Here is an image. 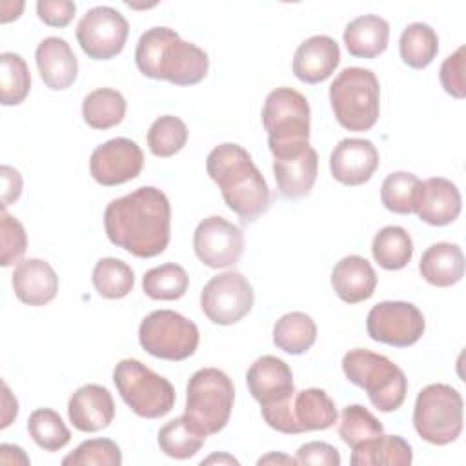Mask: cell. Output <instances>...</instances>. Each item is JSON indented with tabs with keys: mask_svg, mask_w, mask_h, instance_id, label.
<instances>
[{
	"mask_svg": "<svg viewBox=\"0 0 466 466\" xmlns=\"http://www.w3.org/2000/svg\"><path fill=\"white\" fill-rule=\"evenodd\" d=\"M107 238L138 258L160 255L171 237V206L164 191L142 186L111 200L104 211Z\"/></svg>",
	"mask_w": 466,
	"mask_h": 466,
	"instance_id": "obj_1",
	"label": "cell"
},
{
	"mask_svg": "<svg viewBox=\"0 0 466 466\" xmlns=\"http://www.w3.org/2000/svg\"><path fill=\"white\" fill-rule=\"evenodd\" d=\"M206 169L218 186L226 206L237 213L242 224H251L268 211L269 187L242 146L233 142L217 146L206 158Z\"/></svg>",
	"mask_w": 466,
	"mask_h": 466,
	"instance_id": "obj_2",
	"label": "cell"
},
{
	"mask_svg": "<svg viewBox=\"0 0 466 466\" xmlns=\"http://www.w3.org/2000/svg\"><path fill=\"white\" fill-rule=\"evenodd\" d=\"M138 71L153 80L175 86H195L208 75L209 58L204 49L186 42L175 29L151 27L140 35L135 47Z\"/></svg>",
	"mask_w": 466,
	"mask_h": 466,
	"instance_id": "obj_3",
	"label": "cell"
},
{
	"mask_svg": "<svg viewBox=\"0 0 466 466\" xmlns=\"http://www.w3.org/2000/svg\"><path fill=\"white\" fill-rule=\"evenodd\" d=\"M309 104L293 87L273 89L262 107V124L273 158H286L309 147Z\"/></svg>",
	"mask_w": 466,
	"mask_h": 466,
	"instance_id": "obj_4",
	"label": "cell"
},
{
	"mask_svg": "<svg viewBox=\"0 0 466 466\" xmlns=\"http://www.w3.org/2000/svg\"><path fill=\"white\" fill-rule=\"evenodd\" d=\"M342 371L351 384L368 393L370 402L379 411L390 413L402 406L408 391V379L388 357L355 348L342 357Z\"/></svg>",
	"mask_w": 466,
	"mask_h": 466,
	"instance_id": "obj_5",
	"label": "cell"
},
{
	"mask_svg": "<svg viewBox=\"0 0 466 466\" xmlns=\"http://www.w3.org/2000/svg\"><path fill=\"white\" fill-rule=\"evenodd\" d=\"M235 402L231 379L218 368L195 371L186 388L184 417L204 437L226 428Z\"/></svg>",
	"mask_w": 466,
	"mask_h": 466,
	"instance_id": "obj_6",
	"label": "cell"
},
{
	"mask_svg": "<svg viewBox=\"0 0 466 466\" xmlns=\"http://www.w3.org/2000/svg\"><path fill=\"white\" fill-rule=\"evenodd\" d=\"M329 102L344 129H371L380 111V86L375 73L364 67L342 69L329 86Z\"/></svg>",
	"mask_w": 466,
	"mask_h": 466,
	"instance_id": "obj_7",
	"label": "cell"
},
{
	"mask_svg": "<svg viewBox=\"0 0 466 466\" xmlns=\"http://www.w3.org/2000/svg\"><path fill=\"white\" fill-rule=\"evenodd\" d=\"M113 382L131 411L144 419L167 415L175 406L173 384L137 359H124L113 370Z\"/></svg>",
	"mask_w": 466,
	"mask_h": 466,
	"instance_id": "obj_8",
	"label": "cell"
},
{
	"mask_svg": "<svg viewBox=\"0 0 466 466\" xmlns=\"http://www.w3.org/2000/svg\"><path fill=\"white\" fill-rule=\"evenodd\" d=\"M464 402L461 393L450 384H430L415 399L413 426L420 439L430 444L444 446L462 431Z\"/></svg>",
	"mask_w": 466,
	"mask_h": 466,
	"instance_id": "obj_9",
	"label": "cell"
},
{
	"mask_svg": "<svg viewBox=\"0 0 466 466\" xmlns=\"http://www.w3.org/2000/svg\"><path fill=\"white\" fill-rule=\"evenodd\" d=\"M200 333L193 320L173 311L157 309L142 319L138 328L140 346L164 360H184L198 348Z\"/></svg>",
	"mask_w": 466,
	"mask_h": 466,
	"instance_id": "obj_10",
	"label": "cell"
},
{
	"mask_svg": "<svg viewBox=\"0 0 466 466\" xmlns=\"http://www.w3.org/2000/svg\"><path fill=\"white\" fill-rule=\"evenodd\" d=\"M339 419L335 402L320 388L295 391L286 408L264 417L266 424L286 435L331 428Z\"/></svg>",
	"mask_w": 466,
	"mask_h": 466,
	"instance_id": "obj_11",
	"label": "cell"
},
{
	"mask_svg": "<svg viewBox=\"0 0 466 466\" xmlns=\"http://www.w3.org/2000/svg\"><path fill=\"white\" fill-rule=\"evenodd\" d=\"M253 288L240 271H224L211 277L202 293L200 308L204 315L220 326H231L244 319L253 308Z\"/></svg>",
	"mask_w": 466,
	"mask_h": 466,
	"instance_id": "obj_12",
	"label": "cell"
},
{
	"mask_svg": "<svg viewBox=\"0 0 466 466\" xmlns=\"http://www.w3.org/2000/svg\"><path fill=\"white\" fill-rule=\"evenodd\" d=\"M366 329L377 342L408 348L419 342L426 329V320L422 311L411 302L384 300L370 309Z\"/></svg>",
	"mask_w": 466,
	"mask_h": 466,
	"instance_id": "obj_13",
	"label": "cell"
},
{
	"mask_svg": "<svg viewBox=\"0 0 466 466\" xmlns=\"http://www.w3.org/2000/svg\"><path fill=\"white\" fill-rule=\"evenodd\" d=\"M129 24L120 11L109 5L91 7L76 25V40L93 60H109L122 53Z\"/></svg>",
	"mask_w": 466,
	"mask_h": 466,
	"instance_id": "obj_14",
	"label": "cell"
},
{
	"mask_svg": "<svg viewBox=\"0 0 466 466\" xmlns=\"http://www.w3.org/2000/svg\"><path fill=\"white\" fill-rule=\"evenodd\" d=\"M193 249L204 266L229 268L244 251V233L224 217L211 215L198 222L193 233Z\"/></svg>",
	"mask_w": 466,
	"mask_h": 466,
	"instance_id": "obj_15",
	"label": "cell"
},
{
	"mask_svg": "<svg viewBox=\"0 0 466 466\" xmlns=\"http://www.w3.org/2000/svg\"><path fill=\"white\" fill-rule=\"evenodd\" d=\"M144 166L140 146L126 137L111 138L96 146L89 158V171L102 186H120L137 178Z\"/></svg>",
	"mask_w": 466,
	"mask_h": 466,
	"instance_id": "obj_16",
	"label": "cell"
},
{
	"mask_svg": "<svg viewBox=\"0 0 466 466\" xmlns=\"http://www.w3.org/2000/svg\"><path fill=\"white\" fill-rule=\"evenodd\" d=\"M248 390L260 404V411H275L284 408L295 393L291 368L279 357H258L246 373Z\"/></svg>",
	"mask_w": 466,
	"mask_h": 466,
	"instance_id": "obj_17",
	"label": "cell"
},
{
	"mask_svg": "<svg viewBox=\"0 0 466 466\" xmlns=\"http://www.w3.org/2000/svg\"><path fill=\"white\" fill-rule=\"evenodd\" d=\"M379 167V151L371 140L342 138L329 155V169L344 186L368 182Z\"/></svg>",
	"mask_w": 466,
	"mask_h": 466,
	"instance_id": "obj_18",
	"label": "cell"
},
{
	"mask_svg": "<svg viewBox=\"0 0 466 466\" xmlns=\"http://www.w3.org/2000/svg\"><path fill=\"white\" fill-rule=\"evenodd\" d=\"M67 415L78 431L95 433L113 422L115 402L106 386L86 384L71 395L67 402Z\"/></svg>",
	"mask_w": 466,
	"mask_h": 466,
	"instance_id": "obj_19",
	"label": "cell"
},
{
	"mask_svg": "<svg viewBox=\"0 0 466 466\" xmlns=\"http://www.w3.org/2000/svg\"><path fill=\"white\" fill-rule=\"evenodd\" d=\"M462 209V198L457 186L444 177H431L420 182L415 213L430 226L451 224Z\"/></svg>",
	"mask_w": 466,
	"mask_h": 466,
	"instance_id": "obj_20",
	"label": "cell"
},
{
	"mask_svg": "<svg viewBox=\"0 0 466 466\" xmlns=\"http://www.w3.org/2000/svg\"><path fill=\"white\" fill-rule=\"evenodd\" d=\"M339 62V44L328 35H315L297 47L293 56V73L300 82L319 84L331 76Z\"/></svg>",
	"mask_w": 466,
	"mask_h": 466,
	"instance_id": "obj_21",
	"label": "cell"
},
{
	"mask_svg": "<svg viewBox=\"0 0 466 466\" xmlns=\"http://www.w3.org/2000/svg\"><path fill=\"white\" fill-rule=\"evenodd\" d=\"M36 67L42 82L55 91L73 86L78 75V62L71 46L60 36L44 38L35 51Z\"/></svg>",
	"mask_w": 466,
	"mask_h": 466,
	"instance_id": "obj_22",
	"label": "cell"
},
{
	"mask_svg": "<svg viewBox=\"0 0 466 466\" xmlns=\"http://www.w3.org/2000/svg\"><path fill=\"white\" fill-rule=\"evenodd\" d=\"M15 295L27 306H44L56 297L58 277L49 262L42 258L20 260L11 279Z\"/></svg>",
	"mask_w": 466,
	"mask_h": 466,
	"instance_id": "obj_23",
	"label": "cell"
},
{
	"mask_svg": "<svg viewBox=\"0 0 466 466\" xmlns=\"http://www.w3.org/2000/svg\"><path fill=\"white\" fill-rule=\"evenodd\" d=\"M331 286L342 302L357 304L375 293L377 273L364 257L348 255L333 266Z\"/></svg>",
	"mask_w": 466,
	"mask_h": 466,
	"instance_id": "obj_24",
	"label": "cell"
},
{
	"mask_svg": "<svg viewBox=\"0 0 466 466\" xmlns=\"http://www.w3.org/2000/svg\"><path fill=\"white\" fill-rule=\"evenodd\" d=\"M273 173L280 197L300 198L311 191L317 180L319 155L309 146L299 155L273 158Z\"/></svg>",
	"mask_w": 466,
	"mask_h": 466,
	"instance_id": "obj_25",
	"label": "cell"
},
{
	"mask_svg": "<svg viewBox=\"0 0 466 466\" xmlns=\"http://www.w3.org/2000/svg\"><path fill=\"white\" fill-rule=\"evenodd\" d=\"M419 271L422 279L437 288H450L464 277V255L457 244H431L420 257Z\"/></svg>",
	"mask_w": 466,
	"mask_h": 466,
	"instance_id": "obj_26",
	"label": "cell"
},
{
	"mask_svg": "<svg viewBox=\"0 0 466 466\" xmlns=\"http://www.w3.org/2000/svg\"><path fill=\"white\" fill-rule=\"evenodd\" d=\"M390 40V24L379 15L353 18L344 29V44L351 56L375 58L382 55Z\"/></svg>",
	"mask_w": 466,
	"mask_h": 466,
	"instance_id": "obj_27",
	"label": "cell"
},
{
	"mask_svg": "<svg viewBox=\"0 0 466 466\" xmlns=\"http://www.w3.org/2000/svg\"><path fill=\"white\" fill-rule=\"evenodd\" d=\"M413 461V451L408 441L400 435H377L353 448L350 462L353 466H371V464H390V466H408Z\"/></svg>",
	"mask_w": 466,
	"mask_h": 466,
	"instance_id": "obj_28",
	"label": "cell"
},
{
	"mask_svg": "<svg viewBox=\"0 0 466 466\" xmlns=\"http://www.w3.org/2000/svg\"><path fill=\"white\" fill-rule=\"evenodd\" d=\"M317 340L315 320L302 311L282 315L273 326V342L279 350L289 355L306 353Z\"/></svg>",
	"mask_w": 466,
	"mask_h": 466,
	"instance_id": "obj_29",
	"label": "cell"
},
{
	"mask_svg": "<svg viewBox=\"0 0 466 466\" xmlns=\"http://www.w3.org/2000/svg\"><path fill=\"white\" fill-rule=\"evenodd\" d=\"M371 255L375 262L384 269H402L413 257V240L404 228L386 226L375 233L371 242Z\"/></svg>",
	"mask_w": 466,
	"mask_h": 466,
	"instance_id": "obj_30",
	"label": "cell"
},
{
	"mask_svg": "<svg viewBox=\"0 0 466 466\" xmlns=\"http://www.w3.org/2000/svg\"><path fill=\"white\" fill-rule=\"evenodd\" d=\"M126 107L127 104L120 91L98 87L84 98L82 116L84 122L93 129H109L124 120Z\"/></svg>",
	"mask_w": 466,
	"mask_h": 466,
	"instance_id": "obj_31",
	"label": "cell"
},
{
	"mask_svg": "<svg viewBox=\"0 0 466 466\" xmlns=\"http://www.w3.org/2000/svg\"><path fill=\"white\" fill-rule=\"evenodd\" d=\"M399 53L406 66L413 69H424L439 53V36L431 25L424 22H413L404 27L399 38Z\"/></svg>",
	"mask_w": 466,
	"mask_h": 466,
	"instance_id": "obj_32",
	"label": "cell"
},
{
	"mask_svg": "<svg viewBox=\"0 0 466 466\" xmlns=\"http://www.w3.org/2000/svg\"><path fill=\"white\" fill-rule=\"evenodd\" d=\"M189 277L180 264L166 262L151 268L142 277V289L153 300H177L186 295Z\"/></svg>",
	"mask_w": 466,
	"mask_h": 466,
	"instance_id": "obj_33",
	"label": "cell"
},
{
	"mask_svg": "<svg viewBox=\"0 0 466 466\" xmlns=\"http://www.w3.org/2000/svg\"><path fill=\"white\" fill-rule=\"evenodd\" d=\"M206 437L198 433L182 415L158 430V446L171 459H189L200 451Z\"/></svg>",
	"mask_w": 466,
	"mask_h": 466,
	"instance_id": "obj_34",
	"label": "cell"
},
{
	"mask_svg": "<svg viewBox=\"0 0 466 466\" xmlns=\"http://www.w3.org/2000/svg\"><path fill=\"white\" fill-rule=\"evenodd\" d=\"M91 280L100 297L115 300L126 297L133 289L135 273L124 260L106 257L95 264Z\"/></svg>",
	"mask_w": 466,
	"mask_h": 466,
	"instance_id": "obj_35",
	"label": "cell"
},
{
	"mask_svg": "<svg viewBox=\"0 0 466 466\" xmlns=\"http://www.w3.org/2000/svg\"><path fill=\"white\" fill-rule=\"evenodd\" d=\"M31 89V75L25 60L18 53L0 55V100L4 106H18Z\"/></svg>",
	"mask_w": 466,
	"mask_h": 466,
	"instance_id": "obj_36",
	"label": "cell"
},
{
	"mask_svg": "<svg viewBox=\"0 0 466 466\" xmlns=\"http://www.w3.org/2000/svg\"><path fill=\"white\" fill-rule=\"evenodd\" d=\"M420 182L422 180H419L417 175L408 171L390 173L380 186V200L384 208L399 215L415 213Z\"/></svg>",
	"mask_w": 466,
	"mask_h": 466,
	"instance_id": "obj_37",
	"label": "cell"
},
{
	"mask_svg": "<svg viewBox=\"0 0 466 466\" xmlns=\"http://www.w3.org/2000/svg\"><path fill=\"white\" fill-rule=\"evenodd\" d=\"M27 431L36 446L46 451H58L71 441V431L62 417L51 408H38L31 411Z\"/></svg>",
	"mask_w": 466,
	"mask_h": 466,
	"instance_id": "obj_38",
	"label": "cell"
},
{
	"mask_svg": "<svg viewBox=\"0 0 466 466\" xmlns=\"http://www.w3.org/2000/svg\"><path fill=\"white\" fill-rule=\"evenodd\" d=\"M384 433L382 422L364 406L351 404L340 413L339 437L353 450L360 442Z\"/></svg>",
	"mask_w": 466,
	"mask_h": 466,
	"instance_id": "obj_39",
	"label": "cell"
},
{
	"mask_svg": "<svg viewBox=\"0 0 466 466\" xmlns=\"http://www.w3.org/2000/svg\"><path fill=\"white\" fill-rule=\"evenodd\" d=\"M147 146L155 157H173L187 142V126L173 115L158 116L147 131Z\"/></svg>",
	"mask_w": 466,
	"mask_h": 466,
	"instance_id": "obj_40",
	"label": "cell"
},
{
	"mask_svg": "<svg viewBox=\"0 0 466 466\" xmlns=\"http://www.w3.org/2000/svg\"><path fill=\"white\" fill-rule=\"evenodd\" d=\"M64 466H120L122 451L111 439H87L62 459Z\"/></svg>",
	"mask_w": 466,
	"mask_h": 466,
	"instance_id": "obj_41",
	"label": "cell"
},
{
	"mask_svg": "<svg viewBox=\"0 0 466 466\" xmlns=\"http://www.w3.org/2000/svg\"><path fill=\"white\" fill-rule=\"evenodd\" d=\"M0 231H2V253L0 264L4 268L18 262L27 248V235L18 218L9 215L5 208L0 211Z\"/></svg>",
	"mask_w": 466,
	"mask_h": 466,
	"instance_id": "obj_42",
	"label": "cell"
},
{
	"mask_svg": "<svg viewBox=\"0 0 466 466\" xmlns=\"http://www.w3.org/2000/svg\"><path fill=\"white\" fill-rule=\"evenodd\" d=\"M441 84L448 95L453 98L466 96V80H464V46L457 47L450 56L444 58L439 71Z\"/></svg>",
	"mask_w": 466,
	"mask_h": 466,
	"instance_id": "obj_43",
	"label": "cell"
},
{
	"mask_svg": "<svg viewBox=\"0 0 466 466\" xmlns=\"http://www.w3.org/2000/svg\"><path fill=\"white\" fill-rule=\"evenodd\" d=\"M76 5L71 0H38V18L51 27H66L75 16Z\"/></svg>",
	"mask_w": 466,
	"mask_h": 466,
	"instance_id": "obj_44",
	"label": "cell"
},
{
	"mask_svg": "<svg viewBox=\"0 0 466 466\" xmlns=\"http://www.w3.org/2000/svg\"><path fill=\"white\" fill-rule=\"evenodd\" d=\"M297 464H320V466H339V450L328 442L311 441L297 450Z\"/></svg>",
	"mask_w": 466,
	"mask_h": 466,
	"instance_id": "obj_45",
	"label": "cell"
},
{
	"mask_svg": "<svg viewBox=\"0 0 466 466\" xmlns=\"http://www.w3.org/2000/svg\"><path fill=\"white\" fill-rule=\"evenodd\" d=\"M0 177H2V208H7L9 204L16 202L22 193V175L11 166H2Z\"/></svg>",
	"mask_w": 466,
	"mask_h": 466,
	"instance_id": "obj_46",
	"label": "cell"
},
{
	"mask_svg": "<svg viewBox=\"0 0 466 466\" xmlns=\"http://www.w3.org/2000/svg\"><path fill=\"white\" fill-rule=\"evenodd\" d=\"M2 391H4V395H2L4 413H2V424H0V428H7V426L11 424V420H13V419L16 417V413H18V402H16V399L11 395V391H9V388H7L5 382H2Z\"/></svg>",
	"mask_w": 466,
	"mask_h": 466,
	"instance_id": "obj_47",
	"label": "cell"
},
{
	"mask_svg": "<svg viewBox=\"0 0 466 466\" xmlns=\"http://www.w3.org/2000/svg\"><path fill=\"white\" fill-rule=\"evenodd\" d=\"M0 451H7L11 453V464H29V457L24 453V450L20 446H13V444H2Z\"/></svg>",
	"mask_w": 466,
	"mask_h": 466,
	"instance_id": "obj_48",
	"label": "cell"
},
{
	"mask_svg": "<svg viewBox=\"0 0 466 466\" xmlns=\"http://www.w3.org/2000/svg\"><path fill=\"white\" fill-rule=\"evenodd\" d=\"M258 464H268V462H282V464H297V459H291L288 455H280V453H269L266 457H260L257 461Z\"/></svg>",
	"mask_w": 466,
	"mask_h": 466,
	"instance_id": "obj_49",
	"label": "cell"
},
{
	"mask_svg": "<svg viewBox=\"0 0 466 466\" xmlns=\"http://www.w3.org/2000/svg\"><path fill=\"white\" fill-rule=\"evenodd\" d=\"M211 462H228V464H238V461H237V459H233L231 455H226V453H222V455H211V457H208V459H204V461H202V464H211Z\"/></svg>",
	"mask_w": 466,
	"mask_h": 466,
	"instance_id": "obj_50",
	"label": "cell"
}]
</instances>
